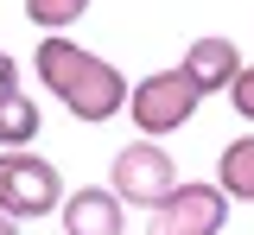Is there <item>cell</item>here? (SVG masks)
Instances as JSON below:
<instances>
[{"instance_id":"obj_1","label":"cell","mask_w":254,"mask_h":235,"mask_svg":"<svg viewBox=\"0 0 254 235\" xmlns=\"http://www.w3.org/2000/svg\"><path fill=\"white\" fill-rule=\"evenodd\" d=\"M32 70H38V83L51 89V102H64L76 121H115V115L127 108V89H133L108 58L83 51L76 38H64V32H45V38H38Z\"/></svg>"},{"instance_id":"obj_2","label":"cell","mask_w":254,"mask_h":235,"mask_svg":"<svg viewBox=\"0 0 254 235\" xmlns=\"http://www.w3.org/2000/svg\"><path fill=\"white\" fill-rule=\"evenodd\" d=\"M197 102H203V89L190 83V70L172 64V70H153V76H140L127 89V121L140 127V140H165L197 115Z\"/></svg>"},{"instance_id":"obj_3","label":"cell","mask_w":254,"mask_h":235,"mask_svg":"<svg viewBox=\"0 0 254 235\" xmlns=\"http://www.w3.org/2000/svg\"><path fill=\"white\" fill-rule=\"evenodd\" d=\"M64 172L51 166V159H38V153H0V210L6 216H19V223H32V216H51V210H64Z\"/></svg>"},{"instance_id":"obj_4","label":"cell","mask_w":254,"mask_h":235,"mask_svg":"<svg viewBox=\"0 0 254 235\" xmlns=\"http://www.w3.org/2000/svg\"><path fill=\"white\" fill-rule=\"evenodd\" d=\"M178 184H185V178H178L172 153H165L159 140H127L121 153H115V172H108V191L121 203H140V210L165 203Z\"/></svg>"},{"instance_id":"obj_5","label":"cell","mask_w":254,"mask_h":235,"mask_svg":"<svg viewBox=\"0 0 254 235\" xmlns=\"http://www.w3.org/2000/svg\"><path fill=\"white\" fill-rule=\"evenodd\" d=\"M229 229V197L216 184H178L165 203L146 210V235H222Z\"/></svg>"},{"instance_id":"obj_6","label":"cell","mask_w":254,"mask_h":235,"mask_svg":"<svg viewBox=\"0 0 254 235\" xmlns=\"http://www.w3.org/2000/svg\"><path fill=\"white\" fill-rule=\"evenodd\" d=\"M64 235H127V203L108 184H83L64 197Z\"/></svg>"},{"instance_id":"obj_7","label":"cell","mask_w":254,"mask_h":235,"mask_svg":"<svg viewBox=\"0 0 254 235\" xmlns=\"http://www.w3.org/2000/svg\"><path fill=\"white\" fill-rule=\"evenodd\" d=\"M242 51H235V38H222V32H210V38H197L185 51V70H190V83L203 89V96H229V83L242 76Z\"/></svg>"},{"instance_id":"obj_8","label":"cell","mask_w":254,"mask_h":235,"mask_svg":"<svg viewBox=\"0 0 254 235\" xmlns=\"http://www.w3.org/2000/svg\"><path fill=\"white\" fill-rule=\"evenodd\" d=\"M216 191H222L229 203H254V134H242V140L222 146V159H216Z\"/></svg>"},{"instance_id":"obj_9","label":"cell","mask_w":254,"mask_h":235,"mask_svg":"<svg viewBox=\"0 0 254 235\" xmlns=\"http://www.w3.org/2000/svg\"><path fill=\"white\" fill-rule=\"evenodd\" d=\"M45 127V115H38V102L26 89H13V96H0V153H26L32 140Z\"/></svg>"},{"instance_id":"obj_10","label":"cell","mask_w":254,"mask_h":235,"mask_svg":"<svg viewBox=\"0 0 254 235\" xmlns=\"http://www.w3.org/2000/svg\"><path fill=\"white\" fill-rule=\"evenodd\" d=\"M83 13H89V0H26V19L38 32H70Z\"/></svg>"},{"instance_id":"obj_11","label":"cell","mask_w":254,"mask_h":235,"mask_svg":"<svg viewBox=\"0 0 254 235\" xmlns=\"http://www.w3.org/2000/svg\"><path fill=\"white\" fill-rule=\"evenodd\" d=\"M229 102H235L242 121H254V64H242V76L229 83Z\"/></svg>"},{"instance_id":"obj_12","label":"cell","mask_w":254,"mask_h":235,"mask_svg":"<svg viewBox=\"0 0 254 235\" xmlns=\"http://www.w3.org/2000/svg\"><path fill=\"white\" fill-rule=\"evenodd\" d=\"M13 89H19V64L0 51V96H13Z\"/></svg>"},{"instance_id":"obj_13","label":"cell","mask_w":254,"mask_h":235,"mask_svg":"<svg viewBox=\"0 0 254 235\" xmlns=\"http://www.w3.org/2000/svg\"><path fill=\"white\" fill-rule=\"evenodd\" d=\"M0 235H19V216H6V210H0Z\"/></svg>"}]
</instances>
